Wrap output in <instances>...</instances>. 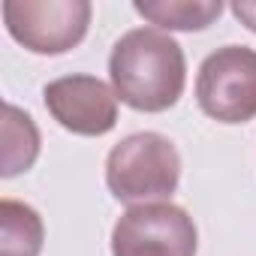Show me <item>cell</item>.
I'll list each match as a JSON object with an SVG mask.
<instances>
[{"instance_id":"obj_1","label":"cell","mask_w":256,"mask_h":256,"mask_svg":"<svg viewBox=\"0 0 256 256\" xmlns=\"http://www.w3.org/2000/svg\"><path fill=\"white\" fill-rule=\"evenodd\" d=\"M108 78L124 106L157 114L181 100L187 58L172 34L160 28H133L112 46Z\"/></svg>"},{"instance_id":"obj_2","label":"cell","mask_w":256,"mask_h":256,"mask_svg":"<svg viewBox=\"0 0 256 256\" xmlns=\"http://www.w3.org/2000/svg\"><path fill=\"white\" fill-rule=\"evenodd\" d=\"M181 184V154L163 133L145 130L120 139L106 157V187L118 202H169Z\"/></svg>"},{"instance_id":"obj_3","label":"cell","mask_w":256,"mask_h":256,"mask_svg":"<svg viewBox=\"0 0 256 256\" xmlns=\"http://www.w3.org/2000/svg\"><path fill=\"white\" fill-rule=\"evenodd\" d=\"M199 229L175 202L130 205L112 229V256H196Z\"/></svg>"},{"instance_id":"obj_4","label":"cell","mask_w":256,"mask_h":256,"mask_svg":"<svg viewBox=\"0 0 256 256\" xmlns=\"http://www.w3.org/2000/svg\"><path fill=\"white\" fill-rule=\"evenodd\" d=\"M196 102L217 124H247L256 118V52L223 46L196 72Z\"/></svg>"},{"instance_id":"obj_5","label":"cell","mask_w":256,"mask_h":256,"mask_svg":"<svg viewBox=\"0 0 256 256\" xmlns=\"http://www.w3.org/2000/svg\"><path fill=\"white\" fill-rule=\"evenodd\" d=\"M10 36L34 54H66L90 28L94 6L88 0H4Z\"/></svg>"},{"instance_id":"obj_6","label":"cell","mask_w":256,"mask_h":256,"mask_svg":"<svg viewBox=\"0 0 256 256\" xmlns=\"http://www.w3.org/2000/svg\"><path fill=\"white\" fill-rule=\"evenodd\" d=\"M48 114L76 136H106L118 124V94L96 76L72 72L42 88Z\"/></svg>"},{"instance_id":"obj_7","label":"cell","mask_w":256,"mask_h":256,"mask_svg":"<svg viewBox=\"0 0 256 256\" xmlns=\"http://www.w3.org/2000/svg\"><path fill=\"white\" fill-rule=\"evenodd\" d=\"M0 142H4V148H0V175L4 178H16V175L28 172L36 163L40 145H42L36 120L12 102H4Z\"/></svg>"},{"instance_id":"obj_8","label":"cell","mask_w":256,"mask_h":256,"mask_svg":"<svg viewBox=\"0 0 256 256\" xmlns=\"http://www.w3.org/2000/svg\"><path fill=\"white\" fill-rule=\"evenodd\" d=\"M133 10L160 30H205L223 16L220 0H139Z\"/></svg>"},{"instance_id":"obj_9","label":"cell","mask_w":256,"mask_h":256,"mask_svg":"<svg viewBox=\"0 0 256 256\" xmlns=\"http://www.w3.org/2000/svg\"><path fill=\"white\" fill-rule=\"evenodd\" d=\"M46 223L40 211L18 199L0 202V256H40Z\"/></svg>"},{"instance_id":"obj_10","label":"cell","mask_w":256,"mask_h":256,"mask_svg":"<svg viewBox=\"0 0 256 256\" xmlns=\"http://www.w3.org/2000/svg\"><path fill=\"white\" fill-rule=\"evenodd\" d=\"M229 10L250 34H256V0H235Z\"/></svg>"}]
</instances>
